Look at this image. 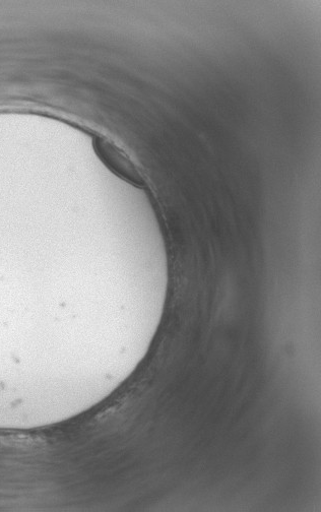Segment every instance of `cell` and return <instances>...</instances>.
Listing matches in <instances>:
<instances>
[{"label":"cell","instance_id":"6da1fadb","mask_svg":"<svg viewBox=\"0 0 321 512\" xmlns=\"http://www.w3.org/2000/svg\"><path fill=\"white\" fill-rule=\"evenodd\" d=\"M93 148L100 161L117 177L137 188H147V182L135 162L107 138L93 135Z\"/></svg>","mask_w":321,"mask_h":512}]
</instances>
